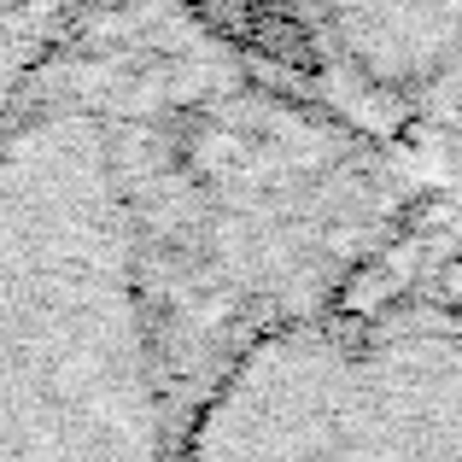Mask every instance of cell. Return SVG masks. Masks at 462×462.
<instances>
[{
    "label": "cell",
    "instance_id": "2",
    "mask_svg": "<svg viewBox=\"0 0 462 462\" xmlns=\"http://www.w3.org/2000/svg\"><path fill=\"white\" fill-rule=\"evenodd\" d=\"M188 462H462V235L263 334Z\"/></svg>",
    "mask_w": 462,
    "mask_h": 462
},
{
    "label": "cell",
    "instance_id": "1",
    "mask_svg": "<svg viewBox=\"0 0 462 462\" xmlns=\"http://www.w3.org/2000/svg\"><path fill=\"white\" fill-rule=\"evenodd\" d=\"M404 152L188 0H100L0 88V462H188L263 334L416 246Z\"/></svg>",
    "mask_w": 462,
    "mask_h": 462
},
{
    "label": "cell",
    "instance_id": "3",
    "mask_svg": "<svg viewBox=\"0 0 462 462\" xmlns=\"http://www.w3.org/2000/svg\"><path fill=\"white\" fill-rule=\"evenodd\" d=\"M328 100L374 141L462 135V0H287Z\"/></svg>",
    "mask_w": 462,
    "mask_h": 462
}]
</instances>
